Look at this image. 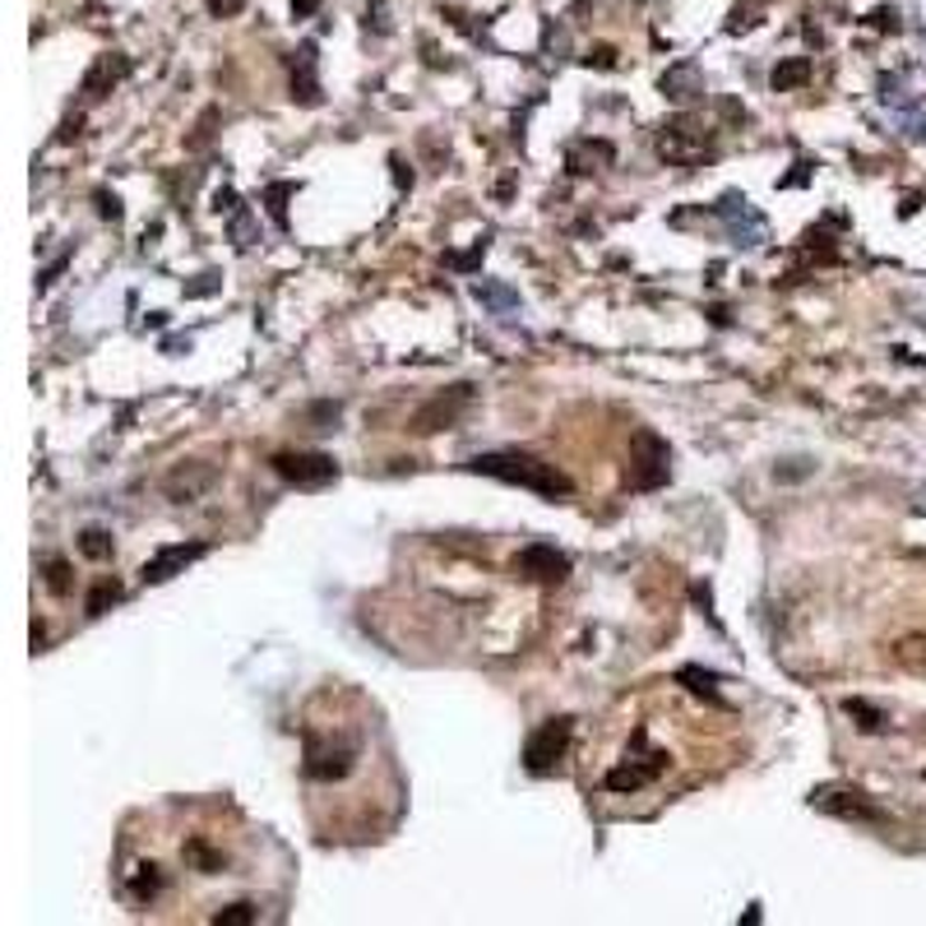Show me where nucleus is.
Wrapping results in <instances>:
<instances>
[{"instance_id": "20e7f679", "label": "nucleus", "mask_w": 926, "mask_h": 926, "mask_svg": "<svg viewBox=\"0 0 926 926\" xmlns=\"http://www.w3.org/2000/svg\"><path fill=\"white\" fill-rule=\"evenodd\" d=\"M570 733H575V718H547L524 746L528 774H556V765L566 760V750H570Z\"/></svg>"}, {"instance_id": "1a4fd4ad", "label": "nucleus", "mask_w": 926, "mask_h": 926, "mask_svg": "<svg viewBox=\"0 0 926 926\" xmlns=\"http://www.w3.org/2000/svg\"><path fill=\"white\" fill-rule=\"evenodd\" d=\"M718 218L727 222V232H733L741 246H760V241H765V218L750 209L746 195H723Z\"/></svg>"}, {"instance_id": "ddd939ff", "label": "nucleus", "mask_w": 926, "mask_h": 926, "mask_svg": "<svg viewBox=\"0 0 926 926\" xmlns=\"http://www.w3.org/2000/svg\"><path fill=\"white\" fill-rule=\"evenodd\" d=\"M292 98L316 107L320 102V83H316V42H306L297 51V66H292Z\"/></svg>"}, {"instance_id": "a211bd4d", "label": "nucleus", "mask_w": 926, "mask_h": 926, "mask_svg": "<svg viewBox=\"0 0 926 926\" xmlns=\"http://www.w3.org/2000/svg\"><path fill=\"white\" fill-rule=\"evenodd\" d=\"M806 79H810V61H806V56H793V61L774 66V89H778V93H788V89H801Z\"/></svg>"}, {"instance_id": "bb28decb", "label": "nucleus", "mask_w": 926, "mask_h": 926, "mask_svg": "<svg viewBox=\"0 0 926 926\" xmlns=\"http://www.w3.org/2000/svg\"><path fill=\"white\" fill-rule=\"evenodd\" d=\"M288 195H292V186H273V190H269V200H273V205H269V209H273V222H288V213H283V200H288Z\"/></svg>"}, {"instance_id": "f3484780", "label": "nucleus", "mask_w": 926, "mask_h": 926, "mask_svg": "<svg viewBox=\"0 0 926 926\" xmlns=\"http://www.w3.org/2000/svg\"><path fill=\"white\" fill-rule=\"evenodd\" d=\"M663 93H667V98H677V102H690L695 93H705V89H699V79H695L690 66H677L671 74H663Z\"/></svg>"}, {"instance_id": "f8f14e48", "label": "nucleus", "mask_w": 926, "mask_h": 926, "mask_svg": "<svg viewBox=\"0 0 926 926\" xmlns=\"http://www.w3.org/2000/svg\"><path fill=\"white\" fill-rule=\"evenodd\" d=\"M667 769V755L658 750V755H649V765H621V769H611L607 774V788L611 793H635V788H644L649 778H658Z\"/></svg>"}, {"instance_id": "393cba45", "label": "nucleus", "mask_w": 926, "mask_h": 926, "mask_svg": "<svg viewBox=\"0 0 926 926\" xmlns=\"http://www.w3.org/2000/svg\"><path fill=\"white\" fill-rule=\"evenodd\" d=\"M47 588H51L56 598L70 594V566H66V560H56V556L47 560Z\"/></svg>"}, {"instance_id": "7ed1b4c3", "label": "nucleus", "mask_w": 926, "mask_h": 926, "mask_svg": "<svg viewBox=\"0 0 926 926\" xmlns=\"http://www.w3.org/2000/svg\"><path fill=\"white\" fill-rule=\"evenodd\" d=\"M810 806L825 810V816H838V820H857V825H885L889 820L862 788H844V783H825V788H816L810 793Z\"/></svg>"}, {"instance_id": "72a5a7b5", "label": "nucleus", "mask_w": 926, "mask_h": 926, "mask_svg": "<svg viewBox=\"0 0 926 926\" xmlns=\"http://www.w3.org/2000/svg\"><path fill=\"white\" fill-rule=\"evenodd\" d=\"M320 0H292V14H316Z\"/></svg>"}, {"instance_id": "39448f33", "label": "nucleus", "mask_w": 926, "mask_h": 926, "mask_svg": "<svg viewBox=\"0 0 926 926\" xmlns=\"http://www.w3.org/2000/svg\"><path fill=\"white\" fill-rule=\"evenodd\" d=\"M269 464L292 487H329V482H339V464H333L329 455H320V450H297V455L283 450V455H273Z\"/></svg>"}, {"instance_id": "9d476101", "label": "nucleus", "mask_w": 926, "mask_h": 926, "mask_svg": "<svg viewBox=\"0 0 926 926\" xmlns=\"http://www.w3.org/2000/svg\"><path fill=\"white\" fill-rule=\"evenodd\" d=\"M352 769V746H320L316 737L306 741V774L320 778V783H333V778H348Z\"/></svg>"}, {"instance_id": "7c9ffc66", "label": "nucleus", "mask_w": 926, "mask_h": 926, "mask_svg": "<svg viewBox=\"0 0 926 926\" xmlns=\"http://www.w3.org/2000/svg\"><path fill=\"white\" fill-rule=\"evenodd\" d=\"M588 66H603V70H607V66H616V51H611V47H598L594 56H588Z\"/></svg>"}, {"instance_id": "6e6552de", "label": "nucleus", "mask_w": 926, "mask_h": 926, "mask_svg": "<svg viewBox=\"0 0 926 926\" xmlns=\"http://www.w3.org/2000/svg\"><path fill=\"white\" fill-rule=\"evenodd\" d=\"M209 547L205 542H177V547H162V551H153L145 566H139V579L145 584H167L172 575H181L186 566H195V560H200Z\"/></svg>"}, {"instance_id": "b1692460", "label": "nucleus", "mask_w": 926, "mask_h": 926, "mask_svg": "<svg viewBox=\"0 0 926 926\" xmlns=\"http://www.w3.org/2000/svg\"><path fill=\"white\" fill-rule=\"evenodd\" d=\"M79 551H83V556H93V560H107V556H111V538H107L102 528H89V532L79 538Z\"/></svg>"}, {"instance_id": "f257e3e1", "label": "nucleus", "mask_w": 926, "mask_h": 926, "mask_svg": "<svg viewBox=\"0 0 926 926\" xmlns=\"http://www.w3.org/2000/svg\"><path fill=\"white\" fill-rule=\"evenodd\" d=\"M468 468L482 472V477H496V482H510V487H528V491H538V496H551V500L575 491V482L556 464H542V459H532V455H515V450H505V455H477Z\"/></svg>"}, {"instance_id": "f03ea898", "label": "nucleus", "mask_w": 926, "mask_h": 926, "mask_svg": "<svg viewBox=\"0 0 926 926\" xmlns=\"http://www.w3.org/2000/svg\"><path fill=\"white\" fill-rule=\"evenodd\" d=\"M626 477H630L635 491H658L671 477V450H667V440L658 431L639 427L630 436V468H626Z\"/></svg>"}, {"instance_id": "aec40b11", "label": "nucleus", "mask_w": 926, "mask_h": 926, "mask_svg": "<svg viewBox=\"0 0 926 926\" xmlns=\"http://www.w3.org/2000/svg\"><path fill=\"white\" fill-rule=\"evenodd\" d=\"M844 714L862 727V733H880V727H885V714L876 705H866V699H844Z\"/></svg>"}, {"instance_id": "4be33fe9", "label": "nucleus", "mask_w": 926, "mask_h": 926, "mask_svg": "<svg viewBox=\"0 0 926 926\" xmlns=\"http://www.w3.org/2000/svg\"><path fill=\"white\" fill-rule=\"evenodd\" d=\"M111 603H121V584H117V579H102L93 594H89V603H83V611H89V616H102Z\"/></svg>"}, {"instance_id": "dca6fc26", "label": "nucleus", "mask_w": 926, "mask_h": 926, "mask_svg": "<svg viewBox=\"0 0 926 926\" xmlns=\"http://www.w3.org/2000/svg\"><path fill=\"white\" fill-rule=\"evenodd\" d=\"M889 654H894V663H899V667H908V671H917V677H926V635H904Z\"/></svg>"}, {"instance_id": "473e14b6", "label": "nucleus", "mask_w": 926, "mask_h": 926, "mask_svg": "<svg viewBox=\"0 0 926 926\" xmlns=\"http://www.w3.org/2000/svg\"><path fill=\"white\" fill-rule=\"evenodd\" d=\"M209 10H213V14H237V10H241V0H209Z\"/></svg>"}, {"instance_id": "2eb2a0df", "label": "nucleus", "mask_w": 926, "mask_h": 926, "mask_svg": "<svg viewBox=\"0 0 926 926\" xmlns=\"http://www.w3.org/2000/svg\"><path fill=\"white\" fill-rule=\"evenodd\" d=\"M126 70H130L126 56H102V61L89 70V79H83V93H93V98H98V93L107 89V83H117Z\"/></svg>"}, {"instance_id": "c85d7f7f", "label": "nucleus", "mask_w": 926, "mask_h": 926, "mask_svg": "<svg viewBox=\"0 0 926 926\" xmlns=\"http://www.w3.org/2000/svg\"><path fill=\"white\" fill-rule=\"evenodd\" d=\"M806 472H810V464H806V459H788V468H778L783 482H797V477H806Z\"/></svg>"}, {"instance_id": "6ab92c4d", "label": "nucleus", "mask_w": 926, "mask_h": 926, "mask_svg": "<svg viewBox=\"0 0 926 926\" xmlns=\"http://www.w3.org/2000/svg\"><path fill=\"white\" fill-rule=\"evenodd\" d=\"M677 681H681V686H690L695 695H705L709 705H723V695H718V677H714V671H699V667H681V671H677Z\"/></svg>"}, {"instance_id": "c756f323", "label": "nucleus", "mask_w": 926, "mask_h": 926, "mask_svg": "<svg viewBox=\"0 0 926 926\" xmlns=\"http://www.w3.org/2000/svg\"><path fill=\"white\" fill-rule=\"evenodd\" d=\"M98 205H102V218H121V200H117V195H98Z\"/></svg>"}, {"instance_id": "0eeeda50", "label": "nucleus", "mask_w": 926, "mask_h": 926, "mask_svg": "<svg viewBox=\"0 0 926 926\" xmlns=\"http://www.w3.org/2000/svg\"><path fill=\"white\" fill-rule=\"evenodd\" d=\"M515 570L524 579H538V584H560V579L570 575V556L556 551V547H547V542H532V547H524L515 556Z\"/></svg>"}, {"instance_id": "5701e85b", "label": "nucleus", "mask_w": 926, "mask_h": 926, "mask_svg": "<svg viewBox=\"0 0 926 926\" xmlns=\"http://www.w3.org/2000/svg\"><path fill=\"white\" fill-rule=\"evenodd\" d=\"M260 913H256V904H232V908H222V913H213V926H250Z\"/></svg>"}, {"instance_id": "a878e982", "label": "nucleus", "mask_w": 926, "mask_h": 926, "mask_svg": "<svg viewBox=\"0 0 926 926\" xmlns=\"http://www.w3.org/2000/svg\"><path fill=\"white\" fill-rule=\"evenodd\" d=\"M158 885H162V880H158V866H153V862H149V866H139V876L130 880L135 899H153V894H158Z\"/></svg>"}, {"instance_id": "2f4dec72", "label": "nucleus", "mask_w": 926, "mask_h": 926, "mask_svg": "<svg viewBox=\"0 0 926 926\" xmlns=\"http://www.w3.org/2000/svg\"><path fill=\"white\" fill-rule=\"evenodd\" d=\"M872 23H876V28H899V14H894V10H876Z\"/></svg>"}, {"instance_id": "4468645a", "label": "nucleus", "mask_w": 926, "mask_h": 926, "mask_svg": "<svg viewBox=\"0 0 926 926\" xmlns=\"http://www.w3.org/2000/svg\"><path fill=\"white\" fill-rule=\"evenodd\" d=\"M472 297L482 301L491 316H515V311H519V292H510L505 283H496V278H477V283H472Z\"/></svg>"}, {"instance_id": "423d86ee", "label": "nucleus", "mask_w": 926, "mask_h": 926, "mask_svg": "<svg viewBox=\"0 0 926 926\" xmlns=\"http://www.w3.org/2000/svg\"><path fill=\"white\" fill-rule=\"evenodd\" d=\"M468 404H472V385H455L450 395H436L431 404H422V408L412 412V431L417 436H431L440 427H455Z\"/></svg>"}, {"instance_id": "cd10ccee", "label": "nucleus", "mask_w": 926, "mask_h": 926, "mask_svg": "<svg viewBox=\"0 0 926 926\" xmlns=\"http://www.w3.org/2000/svg\"><path fill=\"white\" fill-rule=\"evenodd\" d=\"M232 237H237V246H250V218H246V209L232 213Z\"/></svg>"}, {"instance_id": "412c9836", "label": "nucleus", "mask_w": 926, "mask_h": 926, "mask_svg": "<svg viewBox=\"0 0 926 926\" xmlns=\"http://www.w3.org/2000/svg\"><path fill=\"white\" fill-rule=\"evenodd\" d=\"M186 857H190L195 866H200L205 876H213V872H222V866H228V862H222V853H213V848L205 844V838H190V844H186Z\"/></svg>"}, {"instance_id": "9b49d317", "label": "nucleus", "mask_w": 926, "mask_h": 926, "mask_svg": "<svg viewBox=\"0 0 926 926\" xmlns=\"http://www.w3.org/2000/svg\"><path fill=\"white\" fill-rule=\"evenodd\" d=\"M213 482H218V472L209 464H186V468H177L172 477H167V496L172 500H200Z\"/></svg>"}]
</instances>
